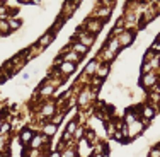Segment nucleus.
Instances as JSON below:
<instances>
[{"instance_id":"obj_6","label":"nucleus","mask_w":160,"mask_h":157,"mask_svg":"<svg viewBox=\"0 0 160 157\" xmlns=\"http://www.w3.org/2000/svg\"><path fill=\"white\" fill-rule=\"evenodd\" d=\"M34 133H36V132H34V128H32L31 125H28V126H24V128H22L21 132L17 133V135H14V137L17 139V142L22 145V147L28 149V145H29V142L32 140Z\"/></svg>"},{"instance_id":"obj_18","label":"nucleus","mask_w":160,"mask_h":157,"mask_svg":"<svg viewBox=\"0 0 160 157\" xmlns=\"http://www.w3.org/2000/svg\"><path fill=\"white\" fill-rule=\"evenodd\" d=\"M77 126H78V121L75 120V116H73V118H70V120L67 121V128H65V132L70 133V135L73 137V132L77 130Z\"/></svg>"},{"instance_id":"obj_10","label":"nucleus","mask_w":160,"mask_h":157,"mask_svg":"<svg viewBox=\"0 0 160 157\" xmlns=\"http://www.w3.org/2000/svg\"><path fill=\"white\" fill-rule=\"evenodd\" d=\"M55 39H56V36L53 33H49V31H46V33H43L39 38H38L34 43L38 44V46H41V48H44V50H48L49 46H51L53 43H55Z\"/></svg>"},{"instance_id":"obj_27","label":"nucleus","mask_w":160,"mask_h":157,"mask_svg":"<svg viewBox=\"0 0 160 157\" xmlns=\"http://www.w3.org/2000/svg\"><path fill=\"white\" fill-rule=\"evenodd\" d=\"M114 29H124V19L121 14H119V17L116 19V22H114Z\"/></svg>"},{"instance_id":"obj_11","label":"nucleus","mask_w":160,"mask_h":157,"mask_svg":"<svg viewBox=\"0 0 160 157\" xmlns=\"http://www.w3.org/2000/svg\"><path fill=\"white\" fill-rule=\"evenodd\" d=\"M56 70L60 72V75L65 79H68L72 74H75V70H77V65H73V63H67V62H62L56 67Z\"/></svg>"},{"instance_id":"obj_25","label":"nucleus","mask_w":160,"mask_h":157,"mask_svg":"<svg viewBox=\"0 0 160 157\" xmlns=\"http://www.w3.org/2000/svg\"><path fill=\"white\" fill-rule=\"evenodd\" d=\"M111 140H114V142H119V144H124V139H123V133H121L119 130H116V132L112 133Z\"/></svg>"},{"instance_id":"obj_30","label":"nucleus","mask_w":160,"mask_h":157,"mask_svg":"<svg viewBox=\"0 0 160 157\" xmlns=\"http://www.w3.org/2000/svg\"><path fill=\"white\" fill-rule=\"evenodd\" d=\"M21 77H22V80H29V79L32 77V75L29 74V72H22V75H21Z\"/></svg>"},{"instance_id":"obj_13","label":"nucleus","mask_w":160,"mask_h":157,"mask_svg":"<svg viewBox=\"0 0 160 157\" xmlns=\"http://www.w3.org/2000/svg\"><path fill=\"white\" fill-rule=\"evenodd\" d=\"M109 75H111V65L99 63V67H97L96 74H94V77H97V79H101V80H104V82H106Z\"/></svg>"},{"instance_id":"obj_3","label":"nucleus","mask_w":160,"mask_h":157,"mask_svg":"<svg viewBox=\"0 0 160 157\" xmlns=\"http://www.w3.org/2000/svg\"><path fill=\"white\" fill-rule=\"evenodd\" d=\"M160 84V72H150V74H145V75H140L138 79V86L147 92L150 87L157 86Z\"/></svg>"},{"instance_id":"obj_12","label":"nucleus","mask_w":160,"mask_h":157,"mask_svg":"<svg viewBox=\"0 0 160 157\" xmlns=\"http://www.w3.org/2000/svg\"><path fill=\"white\" fill-rule=\"evenodd\" d=\"M39 132L43 133L44 137H48V139H53V137L58 133V126L53 125V123H49V121H44V123L39 126Z\"/></svg>"},{"instance_id":"obj_1","label":"nucleus","mask_w":160,"mask_h":157,"mask_svg":"<svg viewBox=\"0 0 160 157\" xmlns=\"http://www.w3.org/2000/svg\"><path fill=\"white\" fill-rule=\"evenodd\" d=\"M104 22L102 21H99V19H90V17H85L83 19V22L78 26L80 29H83V31H87L89 34H92V36H96L97 38V34L104 29Z\"/></svg>"},{"instance_id":"obj_17","label":"nucleus","mask_w":160,"mask_h":157,"mask_svg":"<svg viewBox=\"0 0 160 157\" xmlns=\"http://www.w3.org/2000/svg\"><path fill=\"white\" fill-rule=\"evenodd\" d=\"M67 114H68V113H65V111H62V109H60V111H56V113L51 116V120H49V123L56 125V126L60 128V123H62V121L65 120V118H67Z\"/></svg>"},{"instance_id":"obj_23","label":"nucleus","mask_w":160,"mask_h":157,"mask_svg":"<svg viewBox=\"0 0 160 157\" xmlns=\"http://www.w3.org/2000/svg\"><path fill=\"white\" fill-rule=\"evenodd\" d=\"M148 157H160V144H153L148 150Z\"/></svg>"},{"instance_id":"obj_8","label":"nucleus","mask_w":160,"mask_h":157,"mask_svg":"<svg viewBox=\"0 0 160 157\" xmlns=\"http://www.w3.org/2000/svg\"><path fill=\"white\" fill-rule=\"evenodd\" d=\"M94 58H97L99 63H106V65H112L114 62H116V55H114L112 51H109L104 44H102V48L99 50V53L94 56Z\"/></svg>"},{"instance_id":"obj_21","label":"nucleus","mask_w":160,"mask_h":157,"mask_svg":"<svg viewBox=\"0 0 160 157\" xmlns=\"http://www.w3.org/2000/svg\"><path fill=\"white\" fill-rule=\"evenodd\" d=\"M10 29H9V26H7V21H0V38H7V36H10Z\"/></svg>"},{"instance_id":"obj_4","label":"nucleus","mask_w":160,"mask_h":157,"mask_svg":"<svg viewBox=\"0 0 160 157\" xmlns=\"http://www.w3.org/2000/svg\"><path fill=\"white\" fill-rule=\"evenodd\" d=\"M111 16H112V10H111V9H108V7H102L101 3L97 2L87 17H90V19H99V21H102V22L106 24V22H108L109 19H111Z\"/></svg>"},{"instance_id":"obj_2","label":"nucleus","mask_w":160,"mask_h":157,"mask_svg":"<svg viewBox=\"0 0 160 157\" xmlns=\"http://www.w3.org/2000/svg\"><path fill=\"white\" fill-rule=\"evenodd\" d=\"M140 118L152 123L155 118H158V106L148 104V102H140Z\"/></svg>"},{"instance_id":"obj_22","label":"nucleus","mask_w":160,"mask_h":157,"mask_svg":"<svg viewBox=\"0 0 160 157\" xmlns=\"http://www.w3.org/2000/svg\"><path fill=\"white\" fill-rule=\"evenodd\" d=\"M158 39H160V36L157 34V36L153 38V41H152L150 48H148L150 51H153V53H160V41H158Z\"/></svg>"},{"instance_id":"obj_16","label":"nucleus","mask_w":160,"mask_h":157,"mask_svg":"<svg viewBox=\"0 0 160 157\" xmlns=\"http://www.w3.org/2000/svg\"><path fill=\"white\" fill-rule=\"evenodd\" d=\"M7 26H9L10 33H17L22 29V26H24V21H22L21 17H16V19H7Z\"/></svg>"},{"instance_id":"obj_9","label":"nucleus","mask_w":160,"mask_h":157,"mask_svg":"<svg viewBox=\"0 0 160 157\" xmlns=\"http://www.w3.org/2000/svg\"><path fill=\"white\" fill-rule=\"evenodd\" d=\"M75 152H77V157H90L92 155V145L85 139H80L75 145Z\"/></svg>"},{"instance_id":"obj_14","label":"nucleus","mask_w":160,"mask_h":157,"mask_svg":"<svg viewBox=\"0 0 160 157\" xmlns=\"http://www.w3.org/2000/svg\"><path fill=\"white\" fill-rule=\"evenodd\" d=\"M97 67H99V60H97V58H94V56H92V58L89 60V63L85 65V68H83L82 72L87 75V77H94V74H96Z\"/></svg>"},{"instance_id":"obj_19","label":"nucleus","mask_w":160,"mask_h":157,"mask_svg":"<svg viewBox=\"0 0 160 157\" xmlns=\"http://www.w3.org/2000/svg\"><path fill=\"white\" fill-rule=\"evenodd\" d=\"M5 135H12V126H10L9 121H3L2 126H0V137H5Z\"/></svg>"},{"instance_id":"obj_5","label":"nucleus","mask_w":160,"mask_h":157,"mask_svg":"<svg viewBox=\"0 0 160 157\" xmlns=\"http://www.w3.org/2000/svg\"><path fill=\"white\" fill-rule=\"evenodd\" d=\"M82 5L80 2H63L62 7H60V17H63L65 21H68L70 17H73V14L78 10V7Z\"/></svg>"},{"instance_id":"obj_26","label":"nucleus","mask_w":160,"mask_h":157,"mask_svg":"<svg viewBox=\"0 0 160 157\" xmlns=\"http://www.w3.org/2000/svg\"><path fill=\"white\" fill-rule=\"evenodd\" d=\"M62 157H77V152H75V149H65L62 150Z\"/></svg>"},{"instance_id":"obj_28","label":"nucleus","mask_w":160,"mask_h":157,"mask_svg":"<svg viewBox=\"0 0 160 157\" xmlns=\"http://www.w3.org/2000/svg\"><path fill=\"white\" fill-rule=\"evenodd\" d=\"M46 157H62V152L56 150V149H51V150L46 154Z\"/></svg>"},{"instance_id":"obj_20","label":"nucleus","mask_w":160,"mask_h":157,"mask_svg":"<svg viewBox=\"0 0 160 157\" xmlns=\"http://www.w3.org/2000/svg\"><path fill=\"white\" fill-rule=\"evenodd\" d=\"M85 128H87L85 125H78V126H77V130L73 132V140H75V142H78L80 139H83V133H85Z\"/></svg>"},{"instance_id":"obj_7","label":"nucleus","mask_w":160,"mask_h":157,"mask_svg":"<svg viewBox=\"0 0 160 157\" xmlns=\"http://www.w3.org/2000/svg\"><path fill=\"white\" fill-rule=\"evenodd\" d=\"M135 41H136V31H123L118 36V43H119L121 50L133 46Z\"/></svg>"},{"instance_id":"obj_31","label":"nucleus","mask_w":160,"mask_h":157,"mask_svg":"<svg viewBox=\"0 0 160 157\" xmlns=\"http://www.w3.org/2000/svg\"><path fill=\"white\" fill-rule=\"evenodd\" d=\"M38 157H46V154H41V155H38Z\"/></svg>"},{"instance_id":"obj_24","label":"nucleus","mask_w":160,"mask_h":157,"mask_svg":"<svg viewBox=\"0 0 160 157\" xmlns=\"http://www.w3.org/2000/svg\"><path fill=\"white\" fill-rule=\"evenodd\" d=\"M157 55H158V53H153V51H150V50H147V51L143 53V58H142V62H143V63H148V62H152V60H153Z\"/></svg>"},{"instance_id":"obj_29","label":"nucleus","mask_w":160,"mask_h":157,"mask_svg":"<svg viewBox=\"0 0 160 157\" xmlns=\"http://www.w3.org/2000/svg\"><path fill=\"white\" fill-rule=\"evenodd\" d=\"M70 140H73V137H72L70 133L63 132V135H62V142H63V144H67V142H70Z\"/></svg>"},{"instance_id":"obj_15","label":"nucleus","mask_w":160,"mask_h":157,"mask_svg":"<svg viewBox=\"0 0 160 157\" xmlns=\"http://www.w3.org/2000/svg\"><path fill=\"white\" fill-rule=\"evenodd\" d=\"M68 43H70V48H72V51H73V53H77L78 56H83V58H85V56H87V53L90 51L89 48H85L83 44L77 43V41H68Z\"/></svg>"}]
</instances>
